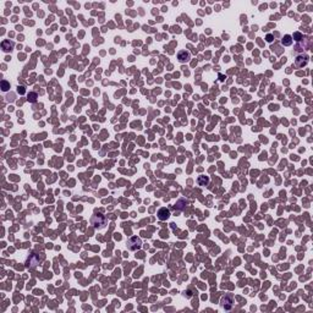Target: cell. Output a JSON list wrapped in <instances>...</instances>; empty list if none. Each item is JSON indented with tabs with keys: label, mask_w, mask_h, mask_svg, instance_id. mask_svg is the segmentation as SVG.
Returning a JSON list of instances; mask_svg holds the SVG:
<instances>
[{
	"label": "cell",
	"mask_w": 313,
	"mask_h": 313,
	"mask_svg": "<svg viewBox=\"0 0 313 313\" xmlns=\"http://www.w3.org/2000/svg\"><path fill=\"white\" fill-rule=\"evenodd\" d=\"M91 224L96 228V229H103L106 225V218L102 214H94L91 218Z\"/></svg>",
	"instance_id": "cell-1"
},
{
	"label": "cell",
	"mask_w": 313,
	"mask_h": 313,
	"mask_svg": "<svg viewBox=\"0 0 313 313\" xmlns=\"http://www.w3.org/2000/svg\"><path fill=\"white\" fill-rule=\"evenodd\" d=\"M127 250L130 251H137L142 247V240L137 236H132L127 240Z\"/></svg>",
	"instance_id": "cell-2"
},
{
	"label": "cell",
	"mask_w": 313,
	"mask_h": 313,
	"mask_svg": "<svg viewBox=\"0 0 313 313\" xmlns=\"http://www.w3.org/2000/svg\"><path fill=\"white\" fill-rule=\"evenodd\" d=\"M220 305H221V307H223L224 310H226V311L231 310L232 306H234V296H232L231 293H225V295L221 297V300H220Z\"/></svg>",
	"instance_id": "cell-3"
},
{
	"label": "cell",
	"mask_w": 313,
	"mask_h": 313,
	"mask_svg": "<svg viewBox=\"0 0 313 313\" xmlns=\"http://www.w3.org/2000/svg\"><path fill=\"white\" fill-rule=\"evenodd\" d=\"M308 60H310V56L307 54H300L295 59V66L296 67H303L308 64Z\"/></svg>",
	"instance_id": "cell-4"
},
{
	"label": "cell",
	"mask_w": 313,
	"mask_h": 313,
	"mask_svg": "<svg viewBox=\"0 0 313 313\" xmlns=\"http://www.w3.org/2000/svg\"><path fill=\"white\" fill-rule=\"evenodd\" d=\"M308 49V39H306V38H302L300 42H297L296 44V47H295V53H301V54H303V51L305 50H307Z\"/></svg>",
	"instance_id": "cell-5"
},
{
	"label": "cell",
	"mask_w": 313,
	"mask_h": 313,
	"mask_svg": "<svg viewBox=\"0 0 313 313\" xmlns=\"http://www.w3.org/2000/svg\"><path fill=\"white\" fill-rule=\"evenodd\" d=\"M177 59H179L180 63H187L188 60L191 59V53L187 51V50H181L177 54Z\"/></svg>",
	"instance_id": "cell-6"
},
{
	"label": "cell",
	"mask_w": 313,
	"mask_h": 313,
	"mask_svg": "<svg viewBox=\"0 0 313 313\" xmlns=\"http://www.w3.org/2000/svg\"><path fill=\"white\" fill-rule=\"evenodd\" d=\"M158 219L159 220H167L169 219V217H170V210L168 208H160L158 210Z\"/></svg>",
	"instance_id": "cell-7"
},
{
	"label": "cell",
	"mask_w": 313,
	"mask_h": 313,
	"mask_svg": "<svg viewBox=\"0 0 313 313\" xmlns=\"http://www.w3.org/2000/svg\"><path fill=\"white\" fill-rule=\"evenodd\" d=\"M14 47H15V43L11 42V41H9V39H5V41H2L1 43V48H2V50L4 51H11L12 49H14Z\"/></svg>",
	"instance_id": "cell-8"
},
{
	"label": "cell",
	"mask_w": 313,
	"mask_h": 313,
	"mask_svg": "<svg viewBox=\"0 0 313 313\" xmlns=\"http://www.w3.org/2000/svg\"><path fill=\"white\" fill-rule=\"evenodd\" d=\"M293 42V39H292L291 34H286V36H284L283 37V39H281V44L284 45V47H290Z\"/></svg>",
	"instance_id": "cell-9"
},
{
	"label": "cell",
	"mask_w": 313,
	"mask_h": 313,
	"mask_svg": "<svg viewBox=\"0 0 313 313\" xmlns=\"http://www.w3.org/2000/svg\"><path fill=\"white\" fill-rule=\"evenodd\" d=\"M197 182H198L199 186H206V185L209 184V177H207V176H199L198 180H197Z\"/></svg>",
	"instance_id": "cell-10"
},
{
	"label": "cell",
	"mask_w": 313,
	"mask_h": 313,
	"mask_svg": "<svg viewBox=\"0 0 313 313\" xmlns=\"http://www.w3.org/2000/svg\"><path fill=\"white\" fill-rule=\"evenodd\" d=\"M37 98H38V94L36 92H31L28 94V102L29 103H36L37 102Z\"/></svg>",
	"instance_id": "cell-11"
},
{
	"label": "cell",
	"mask_w": 313,
	"mask_h": 313,
	"mask_svg": "<svg viewBox=\"0 0 313 313\" xmlns=\"http://www.w3.org/2000/svg\"><path fill=\"white\" fill-rule=\"evenodd\" d=\"M9 88H10V83H9L7 81L2 80V81H1V89H2V92H6V91H9Z\"/></svg>",
	"instance_id": "cell-12"
},
{
	"label": "cell",
	"mask_w": 313,
	"mask_h": 313,
	"mask_svg": "<svg viewBox=\"0 0 313 313\" xmlns=\"http://www.w3.org/2000/svg\"><path fill=\"white\" fill-rule=\"evenodd\" d=\"M292 37V39H295L296 42H300L302 38H303V36L300 33V32H296V33H293V36H291Z\"/></svg>",
	"instance_id": "cell-13"
},
{
	"label": "cell",
	"mask_w": 313,
	"mask_h": 313,
	"mask_svg": "<svg viewBox=\"0 0 313 313\" xmlns=\"http://www.w3.org/2000/svg\"><path fill=\"white\" fill-rule=\"evenodd\" d=\"M266 39H267V42L268 43H271L273 42V39H274V36L269 33V34H267V36H266Z\"/></svg>",
	"instance_id": "cell-14"
},
{
	"label": "cell",
	"mask_w": 313,
	"mask_h": 313,
	"mask_svg": "<svg viewBox=\"0 0 313 313\" xmlns=\"http://www.w3.org/2000/svg\"><path fill=\"white\" fill-rule=\"evenodd\" d=\"M17 92H19L20 94H25V87H23V86H20L19 89H17Z\"/></svg>",
	"instance_id": "cell-15"
},
{
	"label": "cell",
	"mask_w": 313,
	"mask_h": 313,
	"mask_svg": "<svg viewBox=\"0 0 313 313\" xmlns=\"http://www.w3.org/2000/svg\"><path fill=\"white\" fill-rule=\"evenodd\" d=\"M219 77H220V81H224V76L221 74H219Z\"/></svg>",
	"instance_id": "cell-16"
}]
</instances>
